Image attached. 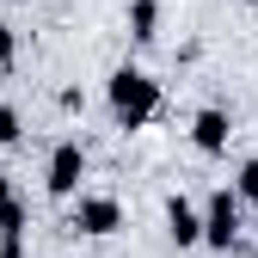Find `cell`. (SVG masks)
<instances>
[{"mask_svg": "<svg viewBox=\"0 0 258 258\" xmlns=\"http://www.w3.org/2000/svg\"><path fill=\"white\" fill-rule=\"evenodd\" d=\"M111 111H117L123 129H142V123L160 111V86H154L142 68H117V74H111Z\"/></svg>", "mask_w": 258, "mask_h": 258, "instance_id": "1", "label": "cell"}, {"mask_svg": "<svg viewBox=\"0 0 258 258\" xmlns=\"http://www.w3.org/2000/svg\"><path fill=\"white\" fill-rule=\"evenodd\" d=\"M240 234V203H234V190H215L209 197V215H203V240L209 246H228Z\"/></svg>", "mask_w": 258, "mask_h": 258, "instance_id": "2", "label": "cell"}, {"mask_svg": "<svg viewBox=\"0 0 258 258\" xmlns=\"http://www.w3.org/2000/svg\"><path fill=\"white\" fill-rule=\"evenodd\" d=\"M74 228H80V234H117V228H123L117 197H80V203H74Z\"/></svg>", "mask_w": 258, "mask_h": 258, "instance_id": "3", "label": "cell"}, {"mask_svg": "<svg viewBox=\"0 0 258 258\" xmlns=\"http://www.w3.org/2000/svg\"><path fill=\"white\" fill-rule=\"evenodd\" d=\"M80 172H86V154H80V142H61V148L49 154V190H55V197H68V190L80 184Z\"/></svg>", "mask_w": 258, "mask_h": 258, "instance_id": "4", "label": "cell"}, {"mask_svg": "<svg viewBox=\"0 0 258 258\" xmlns=\"http://www.w3.org/2000/svg\"><path fill=\"white\" fill-rule=\"evenodd\" d=\"M228 136H234L228 111H197V123H190V142H197L203 154H221V148H228Z\"/></svg>", "mask_w": 258, "mask_h": 258, "instance_id": "5", "label": "cell"}, {"mask_svg": "<svg viewBox=\"0 0 258 258\" xmlns=\"http://www.w3.org/2000/svg\"><path fill=\"white\" fill-rule=\"evenodd\" d=\"M166 228H172V240H178V246H190V240H203V215L190 209L184 197H172V203H166Z\"/></svg>", "mask_w": 258, "mask_h": 258, "instance_id": "6", "label": "cell"}, {"mask_svg": "<svg viewBox=\"0 0 258 258\" xmlns=\"http://www.w3.org/2000/svg\"><path fill=\"white\" fill-rule=\"evenodd\" d=\"M154 25H160V7H154V0H136V7H129V31L148 43V37H154Z\"/></svg>", "mask_w": 258, "mask_h": 258, "instance_id": "7", "label": "cell"}, {"mask_svg": "<svg viewBox=\"0 0 258 258\" xmlns=\"http://www.w3.org/2000/svg\"><path fill=\"white\" fill-rule=\"evenodd\" d=\"M19 234H25V203L7 197V203H0V240H19Z\"/></svg>", "mask_w": 258, "mask_h": 258, "instance_id": "8", "label": "cell"}, {"mask_svg": "<svg viewBox=\"0 0 258 258\" xmlns=\"http://www.w3.org/2000/svg\"><path fill=\"white\" fill-rule=\"evenodd\" d=\"M240 197L258 203V160H246V166H240Z\"/></svg>", "mask_w": 258, "mask_h": 258, "instance_id": "9", "label": "cell"}, {"mask_svg": "<svg viewBox=\"0 0 258 258\" xmlns=\"http://www.w3.org/2000/svg\"><path fill=\"white\" fill-rule=\"evenodd\" d=\"M0 142H19V111L0 105Z\"/></svg>", "mask_w": 258, "mask_h": 258, "instance_id": "10", "label": "cell"}, {"mask_svg": "<svg viewBox=\"0 0 258 258\" xmlns=\"http://www.w3.org/2000/svg\"><path fill=\"white\" fill-rule=\"evenodd\" d=\"M0 61H13V31L0 25Z\"/></svg>", "mask_w": 258, "mask_h": 258, "instance_id": "11", "label": "cell"}, {"mask_svg": "<svg viewBox=\"0 0 258 258\" xmlns=\"http://www.w3.org/2000/svg\"><path fill=\"white\" fill-rule=\"evenodd\" d=\"M0 258H25V246L19 240H0Z\"/></svg>", "mask_w": 258, "mask_h": 258, "instance_id": "12", "label": "cell"}]
</instances>
